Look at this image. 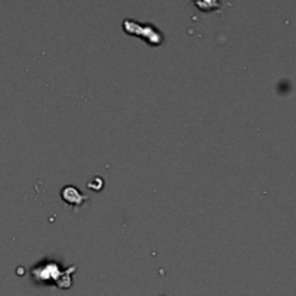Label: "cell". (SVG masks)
Returning a JSON list of instances; mask_svg holds the SVG:
<instances>
[{
    "mask_svg": "<svg viewBox=\"0 0 296 296\" xmlns=\"http://www.w3.org/2000/svg\"><path fill=\"white\" fill-rule=\"evenodd\" d=\"M123 29L127 33H130V35L142 36V38H144V41L149 42L151 45H156V43L162 42V33H161V31H158L151 23L142 25L140 22L126 19V21H123Z\"/></svg>",
    "mask_w": 296,
    "mask_h": 296,
    "instance_id": "cell-1",
    "label": "cell"
},
{
    "mask_svg": "<svg viewBox=\"0 0 296 296\" xmlns=\"http://www.w3.org/2000/svg\"><path fill=\"white\" fill-rule=\"evenodd\" d=\"M61 196L62 200H64V203H67V204L71 205V207H81V205L87 201V196H84V195H82L75 186H72V185H68V186H65V188L62 189Z\"/></svg>",
    "mask_w": 296,
    "mask_h": 296,
    "instance_id": "cell-2",
    "label": "cell"
},
{
    "mask_svg": "<svg viewBox=\"0 0 296 296\" xmlns=\"http://www.w3.org/2000/svg\"><path fill=\"white\" fill-rule=\"evenodd\" d=\"M196 6H200L201 9H204L205 12H208L210 11V8H218L220 5H218V3H200V2H198Z\"/></svg>",
    "mask_w": 296,
    "mask_h": 296,
    "instance_id": "cell-3",
    "label": "cell"
}]
</instances>
